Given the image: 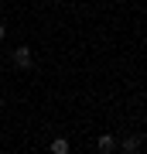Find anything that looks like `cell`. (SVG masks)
<instances>
[{
	"label": "cell",
	"instance_id": "6da1fadb",
	"mask_svg": "<svg viewBox=\"0 0 147 154\" xmlns=\"http://www.w3.org/2000/svg\"><path fill=\"white\" fill-rule=\"evenodd\" d=\"M14 65H17V69H31V65H34V55H31V48H27V45L14 48Z\"/></svg>",
	"mask_w": 147,
	"mask_h": 154
},
{
	"label": "cell",
	"instance_id": "5b68a950",
	"mask_svg": "<svg viewBox=\"0 0 147 154\" xmlns=\"http://www.w3.org/2000/svg\"><path fill=\"white\" fill-rule=\"evenodd\" d=\"M7 38V28H4V21H0V41H4Z\"/></svg>",
	"mask_w": 147,
	"mask_h": 154
},
{
	"label": "cell",
	"instance_id": "7a4b0ae2",
	"mask_svg": "<svg viewBox=\"0 0 147 154\" xmlns=\"http://www.w3.org/2000/svg\"><path fill=\"white\" fill-rule=\"evenodd\" d=\"M120 151H123V154H133V151H140V137H137V134H130V137H123Z\"/></svg>",
	"mask_w": 147,
	"mask_h": 154
},
{
	"label": "cell",
	"instance_id": "8992f818",
	"mask_svg": "<svg viewBox=\"0 0 147 154\" xmlns=\"http://www.w3.org/2000/svg\"><path fill=\"white\" fill-rule=\"evenodd\" d=\"M48 4H62V0H48Z\"/></svg>",
	"mask_w": 147,
	"mask_h": 154
},
{
	"label": "cell",
	"instance_id": "277c9868",
	"mask_svg": "<svg viewBox=\"0 0 147 154\" xmlns=\"http://www.w3.org/2000/svg\"><path fill=\"white\" fill-rule=\"evenodd\" d=\"M51 151H55V154H69V140H62V137L51 140Z\"/></svg>",
	"mask_w": 147,
	"mask_h": 154
},
{
	"label": "cell",
	"instance_id": "52a82bcc",
	"mask_svg": "<svg viewBox=\"0 0 147 154\" xmlns=\"http://www.w3.org/2000/svg\"><path fill=\"white\" fill-rule=\"evenodd\" d=\"M0 110H4V99H0Z\"/></svg>",
	"mask_w": 147,
	"mask_h": 154
},
{
	"label": "cell",
	"instance_id": "3957f363",
	"mask_svg": "<svg viewBox=\"0 0 147 154\" xmlns=\"http://www.w3.org/2000/svg\"><path fill=\"white\" fill-rule=\"evenodd\" d=\"M96 147L103 151V154H106V151H116V137H113V134H103V137L96 140Z\"/></svg>",
	"mask_w": 147,
	"mask_h": 154
}]
</instances>
